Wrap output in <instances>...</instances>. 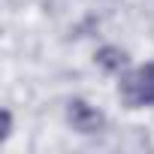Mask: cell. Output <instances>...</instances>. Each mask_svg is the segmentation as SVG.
<instances>
[{
    "instance_id": "1",
    "label": "cell",
    "mask_w": 154,
    "mask_h": 154,
    "mask_svg": "<svg viewBox=\"0 0 154 154\" xmlns=\"http://www.w3.org/2000/svg\"><path fill=\"white\" fill-rule=\"evenodd\" d=\"M121 97L127 106H154V63L136 66L121 79Z\"/></svg>"
},
{
    "instance_id": "3",
    "label": "cell",
    "mask_w": 154,
    "mask_h": 154,
    "mask_svg": "<svg viewBox=\"0 0 154 154\" xmlns=\"http://www.w3.org/2000/svg\"><path fill=\"white\" fill-rule=\"evenodd\" d=\"M97 63H100L106 72H118V69L127 63V54H124L121 48H115V45H106V48L97 51Z\"/></svg>"
},
{
    "instance_id": "2",
    "label": "cell",
    "mask_w": 154,
    "mask_h": 154,
    "mask_svg": "<svg viewBox=\"0 0 154 154\" xmlns=\"http://www.w3.org/2000/svg\"><path fill=\"white\" fill-rule=\"evenodd\" d=\"M66 118H69L72 130H79V133H85V136L103 130V115H100L97 109H91L85 100H72V103L66 106Z\"/></svg>"
},
{
    "instance_id": "4",
    "label": "cell",
    "mask_w": 154,
    "mask_h": 154,
    "mask_svg": "<svg viewBox=\"0 0 154 154\" xmlns=\"http://www.w3.org/2000/svg\"><path fill=\"white\" fill-rule=\"evenodd\" d=\"M9 133H12V115H9V109H3V130H0V142H6Z\"/></svg>"
}]
</instances>
